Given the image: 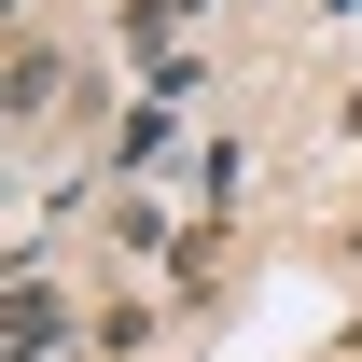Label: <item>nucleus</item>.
Masks as SVG:
<instances>
[{
    "label": "nucleus",
    "instance_id": "nucleus-4",
    "mask_svg": "<svg viewBox=\"0 0 362 362\" xmlns=\"http://www.w3.org/2000/svg\"><path fill=\"white\" fill-rule=\"evenodd\" d=\"M349 265H362V237H349Z\"/></svg>",
    "mask_w": 362,
    "mask_h": 362
},
{
    "label": "nucleus",
    "instance_id": "nucleus-3",
    "mask_svg": "<svg viewBox=\"0 0 362 362\" xmlns=\"http://www.w3.org/2000/svg\"><path fill=\"white\" fill-rule=\"evenodd\" d=\"M168 28H195V0H126V42H139V56L168 42Z\"/></svg>",
    "mask_w": 362,
    "mask_h": 362
},
{
    "label": "nucleus",
    "instance_id": "nucleus-1",
    "mask_svg": "<svg viewBox=\"0 0 362 362\" xmlns=\"http://www.w3.org/2000/svg\"><path fill=\"white\" fill-rule=\"evenodd\" d=\"M70 349V293H56L42 265H14V293H0V362H56Z\"/></svg>",
    "mask_w": 362,
    "mask_h": 362
},
{
    "label": "nucleus",
    "instance_id": "nucleus-2",
    "mask_svg": "<svg viewBox=\"0 0 362 362\" xmlns=\"http://www.w3.org/2000/svg\"><path fill=\"white\" fill-rule=\"evenodd\" d=\"M0 112H14V126L70 112V56H56V42H14V70H0Z\"/></svg>",
    "mask_w": 362,
    "mask_h": 362
}]
</instances>
